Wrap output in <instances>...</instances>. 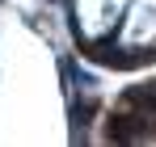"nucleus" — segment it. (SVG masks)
<instances>
[{
	"label": "nucleus",
	"mask_w": 156,
	"mask_h": 147,
	"mask_svg": "<svg viewBox=\"0 0 156 147\" xmlns=\"http://www.w3.org/2000/svg\"><path fill=\"white\" fill-rule=\"evenodd\" d=\"M93 101L89 97H80V101H72V126H76V139H84V126H89V118H93Z\"/></svg>",
	"instance_id": "obj_1"
}]
</instances>
